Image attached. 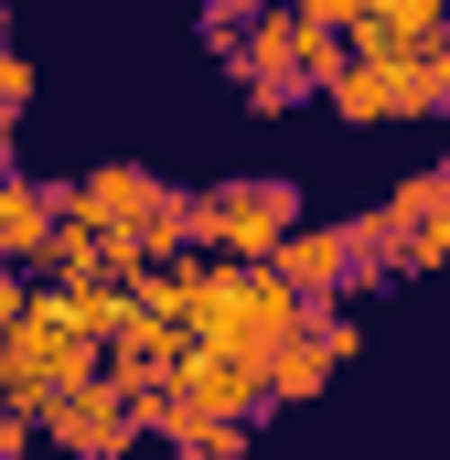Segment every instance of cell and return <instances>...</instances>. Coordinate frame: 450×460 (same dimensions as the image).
<instances>
[{
    "instance_id": "obj_1",
    "label": "cell",
    "mask_w": 450,
    "mask_h": 460,
    "mask_svg": "<svg viewBox=\"0 0 450 460\" xmlns=\"http://www.w3.org/2000/svg\"><path fill=\"white\" fill-rule=\"evenodd\" d=\"M301 322H311V300H301L290 279H268V268H215V257L194 268V343L279 364V353L301 343Z\"/></svg>"
},
{
    "instance_id": "obj_2",
    "label": "cell",
    "mask_w": 450,
    "mask_h": 460,
    "mask_svg": "<svg viewBox=\"0 0 450 460\" xmlns=\"http://www.w3.org/2000/svg\"><path fill=\"white\" fill-rule=\"evenodd\" d=\"M301 226H311V215H301V193H290L279 172H225L215 193H204V257H215V268H268Z\"/></svg>"
},
{
    "instance_id": "obj_3",
    "label": "cell",
    "mask_w": 450,
    "mask_h": 460,
    "mask_svg": "<svg viewBox=\"0 0 450 460\" xmlns=\"http://www.w3.org/2000/svg\"><path fill=\"white\" fill-rule=\"evenodd\" d=\"M225 75L247 86V108H301V97H322V32L301 11H257V32L236 43Z\"/></svg>"
},
{
    "instance_id": "obj_4",
    "label": "cell",
    "mask_w": 450,
    "mask_h": 460,
    "mask_svg": "<svg viewBox=\"0 0 450 460\" xmlns=\"http://www.w3.org/2000/svg\"><path fill=\"white\" fill-rule=\"evenodd\" d=\"M172 385H183V407H194L204 429H257V418H268V364H257V353H215L204 343Z\"/></svg>"
},
{
    "instance_id": "obj_5",
    "label": "cell",
    "mask_w": 450,
    "mask_h": 460,
    "mask_svg": "<svg viewBox=\"0 0 450 460\" xmlns=\"http://www.w3.org/2000/svg\"><path fill=\"white\" fill-rule=\"evenodd\" d=\"M54 235H65V182L11 172V182H0V268L43 279V268H54Z\"/></svg>"
},
{
    "instance_id": "obj_6",
    "label": "cell",
    "mask_w": 450,
    "mask_h": 460,
    "mask_svg": "<svg viewBox=\"0 0 450 460\" xmlns=\"http://www.w3.org/2000/svg\"><path fill=\"white\" fill-rule=\"evenodd\" d=\"M43 439L65 460H118L129 439H140V418H129V396H118L108 375L97 385H76V396H54V418H43Z\"/></svg>"
},
{
    "instance_id": "obj_7",
    "label": "cell",
    "mask_w": 450,
    "mask_h": 460,
    "mask_svg": "<svg viewBox=\"0 0 450 460\" xmlns=\"http://www.w3.org/2000/svg\"><path fill=\"white\" fill-rule=\"evenodd\" d=\"M161 193H172V182H161V172H140V161H97V172H76V182H65V204H76L86 226H108V235H140Z\"/></svg>"
},
{
    "instance_id": "obj_8",
    "label": "cell",
    "mask_w": 450,
    "mask_h": 460,
    "mask_svg": "<svg viewBox=\"0 0 450 460\" xmlns=\"http://www.w3.org/2000/svg\"><path fill=\"white\" fill-rule=\"evenodd\" d=\"M268 279H290L311 311H322V300H354V246H343V226H301L268 257Z\"/></svg>"
},
{
    "instance_id": "obj_9",
    "label": "cell",
    "mask_w": 450,
    "mask_h": 460,
    "mask_svg": "<svg viewBox=\"0 0 450 460\" xmlns=\"http://www.w3.org/2000/svg\"><path fill=\"white\" fill-rule=\"evenodd\" d=\"M343 246H354V289H375V279H408V226H397L386 204L343 215Z\"/></svg>"
},
{
    "instance_id": "obj_10",
    "label": "cell",
    "mask_w": 450,
    "mask_h": 460,
    "mask_svg": "<svg viewBox=\"0 0 450 460\" xmlns=\"http://www.w3.org/2000/svg\"><path fill=\"white\" fill-rule=\"evenodd\" d=\"M322 97H333V118H354V128H375V118H397V75L354 54V65H343V75L322 86Z\"/></svg>"
},
{
    "instance_id": "obj_11",
    "label": "cell",
    "mask_w": 450,
    "mask_h": 460,
    "mask_svg": "<svg viewBox=\"0 0 450 460\" xmlns=\"http://www.w3.org/2000/svg\"><path fill=\"white\" fill-rule=\"evenodd\" d=\"M386 75H397V118H450V43L408 54V65H386Z\"/></svg>"
},
{
    "instance_id": "obj_12",
    "label": "cell",
    "mask_w": 450,
    "mask_h": 460,
    "mask_svg": "<svg viewBox=\"0 0 450 460\" xmlns=\"http://www.w3.org/2000/svg\"><path fill=\"white\" fill-rule=\"evenodd\" d=\"M301 343H311V353H322V364H333V375H343V364L364 353V322H354V300H322V311L301 322Z\"/></svg>"
},
{
    "instance_id": "obj_13",
    "label": "cell",
    "mask_w": 450,
    "mask_h": 460,
    "mask_svg": "<svg viewBox=\"0 0 450 460\" xmlns=\"http://www.w3.org/2000/svg\"><path fill=\"white\" fill-rule=\"evenodd\" d=\"M322 385H333V364H322V353H311V343H290V353H279V364H268V407H311Z\"/></svg>"
},
{
    "instance_id": "obj_14",
    "label": "cell",
    "mask_w": 450,
    "mask_h": 460,
    "mask_svg": "<svg viewBox=\"0 0 450 460\" xmlns=\"http://www.w3.org/2000/svg\"><path fill=\"white\" fill-rule=\"evenodd\" d=\"M247 32H257V11H247V0H215V11H204V43H215L225 65H236V43H247Z\"/></svg>"
},
{
    "instance_id": "obj_15",
    "label": "cell",
    "mask_w": 450,
    "mask_h": 460,
    "mask_svg": "<svg viewBox=\"0 0 450 460\" xmlns=\"http://www.w3.org/2000/svg\"><path fill=\"white\" fill-rule=\"evenodd\" d=\"M32 86H43V75H32V54H11V43H0V118L32 108Z\"/></svg>"
},
{
    "instance_id": "obj_16",
    "label": "cell",
    "mask_w": 450,
    "mask_h": 460,
    "mask_svg": "<svg viewBox=\"0 0 450 460\" xmlns=\"http://www.w3.org/2000/svg\"><path fill=\"white\" fill-rule=\"evenodd\" d=\"M172 460H247V429H194Z\"/></svg>"
},
{
    "instance_id": "obj_17",
    "label": "cell",
    "mask_w": 450,
    "mask_h": 460,
    "mask_svg": "<svg viewBox=\"0 0 450 460\" xmlns=\"http://www.w3.org/2000/svg\"><path fill=\"white\" fill-rule=\"evenodd\" d=\"M22 172V118H0V182Z\"/></svg>"
}]
</instances>
